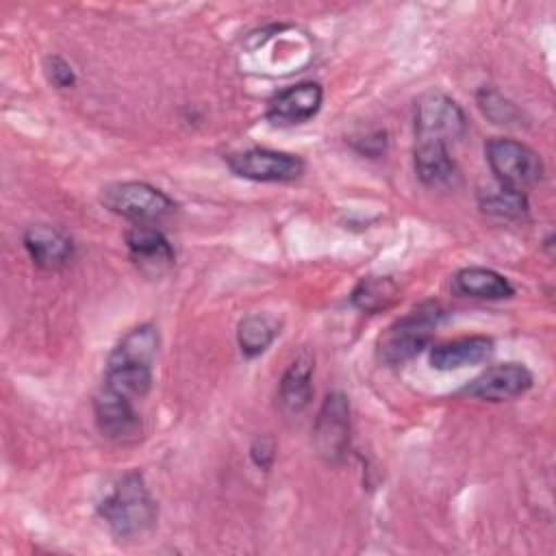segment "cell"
Instances as JSON below:
<instances>
[{
    "label": "cell",
    "instance_id": "cell-1",
    "mask_svg": "<svg viewBox=\"0 0 556 556\" xmlns=\"http://www.w3.org/2000/svg\"><path fill=\"white\" fill-rule=\"evenodd\" d=\"M100 517L119 539H132L156 521V504L139 471H128L98 506Z\"/></svg>",
    "mask_w": 556,
    "mask_h": 556
},
{
    "label": "cell",
    "instance_id": "cell-2",
    "mask_svg": "<svg viewBox=\"0 0 556 556\" xmlns=\"http://www.w3.org/2000/svg\"><path fill=\"white\" fill-rule=\"evenodd\" d=\"M441 317L443 311L437 302H424L408 315L395 319L378 339V358L391 367L415 358L430 343Z\"/></svg>",
    "mask_w": 556,
    "mask_h": 556
},
{
    "label": "cell",
    "instance_id": "cell-3",
    "mask_svg": "<svg viewBox=\"0 0 556 556\" xmlns=\"http://www.w3.org/2000/svg\"><path fill=\"white\" fill-rule=\"evenodd\" d=\"M100 202L111 213L135 224H154L176 211V202L165 191L139 180L106 185L100 191Z\"/></svg>",
    "mask_w": 556,
    "mask_h": 556
},
{
    "label": "cell",
    "instance_id": "cell-4",
    "mask_svg": "<svg viewBox=\"0 0 556 556\" xmlns=\"http://www.w3.org/2000/svg\"><path fill=\"white\" fill-rule=\"evenodd\" d=\"M413 126L417 143L450 146L465 137L467 117L456 100L432 89L417 98Z\"/></svg>",
    "mask_w": 556,
    "mask_h": 556
},
{
    "label": "cell",
    "instance_id": "cell-5",
    "mask_svg": "<svg viewBox=\"0 0 556 556\" xmlns=\"http://www.w3.org/2000/svg\"><path fill=\"white\" fill-rule=\"evenodd\" d=\"M484 154L491 172L504 189L523 193L543 178V163L539 154L521 141L495 137L486 141Z\"/></svg>",
    "mask_w": 556,
    "mask_h": 556
},
{
    "label": "cell",
    "instance_id": "cell-6",
    "mask_svg": "<svg viewBox=\"0 0 556 556\" xmlns=\"http://www.w3.org/2000/svg\"><path fill=\"white\" fill-rule=\"evenodd\" d=\"M230 172L254 182H291L304 174V161L298 154L250 148L226 156Z\"/></svg>",
    "mask_w": 556,
    "mask_h": 556
},
{
    "label": "cell",
    "instance_id": "cell-7",
    "mask_svg": "<svg viewBox=\"0 0 556 556\" xmlns=\"http://www.w3.org/2000/svg\"><path fill=\"white\" fill-rule=\"evenodd\" d=\"M313 439L319 456L337 465L345 458L350 447V402L341 391H330L317 413Z\"/></svg>",
    "mask_w": 556,
    "mask_h": 556
},
{
    "label": "cell",
    "instance_id": "cell-8",
    "mask_svg": "<svg viewBox=\"0 0 556 556\" xmlns=\"http://www.w3.org/2000/svg\"><path fill=\"white\" fill-rule=\"evenodd\" d=\"M93 415L102 437L115 443H135L143 432V421L135 402L106 387L93 397Z\"/></svg>",
    "mask_w": 556,
    "mask_h": 556
},
{
    "label": "cell",
    "instance_id": "cell-9",
    "mask_svg": "<svg viewBox=\"0 0 556 556\" xmlns=\"http://www.w3.org/2000/svg\"><path fill=\"white\" fill-rule=\"evenodd\" d=\"M532 374L521 363H502L486 367L482 374H478L473 380H469L460 393L486 400V402H506L513 397L523 395L532 387Z\"/></svg>",
    "mask_w": 556,
    "mask_h": 556
},
{
    "label": "cell",
    "instance_id": "cell-10",
    "mask_svg": "<svg viewBox=\"0 0 556 556\" xmlns=\"http://www.w3.org/2000/svg\"><path fill=\"white\" fill-rule=\"evenodd\" d=\"M321 102H324V89L319 83H313V80L298 83L271 96V100L267 102L265 117L274 126L304 124L317 115V111L321 109Z\"/></svg>",
    "mask_w": 556,
    "mask_h": 556
},
{
    "label": "cell",
    "instance_id": "cell-11",
    "mask_svg": "<svg viewBox=\"0 0 556 556\" xmlns=\"http://www.w3.org/2000/svg\"><path fill=\"white\" fill-rule=\"evenodd\" d=\"M22 243L30 261L48 271L63 269L74 258V241L59 228L48 224H33L24 230Z\"/></svg>",
    "mask_w": 556,
    "mask_h": 556
},
{
    "label": "cell",
    "instance_id": "cell-12",
    "mask_svg": "<svg viewBox=\"0 0 556 556\" xmlns=\"http://www.w3.org/2000/svg\"><path fill=\"white\" fill-rule=\"evenodd\" d=\"M126 245L146 274H161L174 265V248L169 239L150 224H135L126 230Z\"/></svg>",
    "mask_w": 556,
    "mask_h": 556
},
{
    "label": "cell",
    "instance_id": "cell-13",
    "mask_svg": "<svg viewBox=\"0 0 556 556\" xmlns=\"http://www.w3.org/2000/svg\"><path fill=\"white\" fill-rule=\"evenodd\" d=\"M493 354V339L482 334L460 337L445 343H439L430 350V365L439 371L463 369L469 365L484 363Z\"/></svg>",
    "mask_w": 556,
    "mask_h": 556
},
{
    "label": "cell",
    "instance_id": "cell-14",
    "mask_svg": "<svg viewBox=\"0 0 556 556\" xmlns=\"http://www.w3.org/2000/svg\"><path fill=\"white\" fill-rule=\"evenodd\" d=\"M415 172L417 178L432 189L454 187L460 178L450 148L441 143H417L415 146Z\"/></svg>",
    "mask_w": 556,
    "mask_h": 556
},
{
    "label": "cell",
    "instance_id": "cell-15",
    "mask_svg": "<svg viewBox=\"0 0 556 556\" xmlns=\"http://www.w3.org/2000/svg\"><path fill=\"white\" fill-rule=\"evenodd\" d=\"M313 400V358L302 352L282 374L278 384V404L285 413H302Z\"/></svg>",
    "mask_w": 556,
    "mask_h": 556
},
{
    "label": "cell",
    "instance_id": "cell-16",
    "mask_svg": "<svg viewBox=\"0 0 556 556\" xmlns=\"http://www.w3.org/2000/svg\"><path fill=\"white\" fill-rule=\"evenodd\" d=\"M452 289L458 295L476 300H506L515 295V287L495 269L465 267L454 274Z\"/></svg>",
    "mask_w": 556,
    "mask_h": 556
},
{
    "label": "cell",
    "instance_id": "cell-17",
    "mask_svg": "<svg viewBox=\"0 0 556 556\" xmlns=\"http://www.w3.org/2000/svg\"><path fill=\"white\" fill-rule=\"evenodd\" d=\"M102 387H106L132 402L141 400L152 389V365L109 356Z\"/></svg>",
    "mask_w": 556,
    "mask_h": 556
},
{
    "label": "cell",
    "instance_id": "cell-18",
    "mask_svg": "<svg viewBox=\"0 0 556 556\" xmlns=\"http://www.w3.org/2000/svg\"><path fill=\"white\" fill-rule=\"evenodd\" d=\"M278 332H280V324L269 315L252 313L243 317L237 326V343L241 354L248 358L261 356L274 343Z\"/></svg>",
    "mask_w": 556,
    "mask_h": 556
},
{
    "label": "cell",
    "instance_id": "cell-19",
    "mask_svg": "<svg viewBox=\"0 0 556 556\" xmlns=\"http://www.w3.org/2000/svg\"><path fill=\"white\" fill-rule=\"evenodd\" d=\"M400 287L389 276H367L354 287L350 300L363 313H380L397 300Z\"/></svg>",
    "mask_w": 556,
    "mask_h": 556
},
{
    "label": "cell",
    "instance_id": "cell-20",
    "mask_svg": "<svg viewBox=\"0 0 556 556\" xmlns=\"http://www.w3.org/2000/svg\"><path fill=\"white\" fill-rule=\"evenodd\" d=\"M480 208L497 219H523L528 215V198L526 193L497 187L480 195Z\"/></svg>",
    "mask_w": 556,
    "mask_h": 556
},
{
    "label": "cell",
    "instance_id": "cell-21",
    "mask_svg": "<svg viewBox=\"0 0 556 556\" xmlns=\"http://www.w3.org/2000/svg\"><path fill=\"white\" fill-rule=\"evenodd\" d=\"M478 104L482 109V113L493 122V124H500V126H519V119H521V113L517 111V106L506 100L500 91L491 89V87H484L478 91Z\"/></svg>",
    "mask_w": 556,
    "mask_h": 556
},
{
    "label": "cell",
    "instance_id": "cell-22",
    "mask_svg": "<svg viewBox=\"0 0 556 556\" xmlns=\"http://www.w3.org/2000/svg\"><path fill=\"white\" fill-rule=\"evenodd\" d=\"M43 70H46V76L48 80L59 87V89H70L76 85V72L74 67L59 54H50L46 56L43 61Z\"/></svg>",
    "mask_w": 556,
    "mask_h": 556
},
{
    "label": "cell",
    "instance_id": "cell-23",
    "mask_svg": "<svg viewBox=\"0 0 556 556\" xmlns=\"http://www.w3.org/2000/svg\"><path fill=\"white\" fill-rule=\"evenodd\" d=\"M250 456L254 460L256 467L261 469H269L274 458H276V447H274V441L269 437H256L252 447H250Z\"/></svg>",
    "mask_w": 556,
    "mask_h": 556
},
{
    "label": "cell",
    "instance_id": "cell-24",
    "mask_svg": "<svg viewBox=\"0 0 556 556\" xmlns=\"http://www.w3.org/2000/svg\"><path fill=\"white\" fill-rule=\"evenodd\" d=\"M384 148H387V135H384V132H374V135H369L367 139H363L361 146H358V150L365 152V154H369V156L382 154Z\"/></svg>",
    "mask_w": 556,
    "mask_h": 556
}]
</instances>
